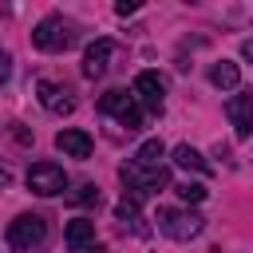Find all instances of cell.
Returning <instances> with one entry per match:
<instances>
[{"label":"cell","mask_w":253,"mask_h":253,"mask_svg":"<svg viewBox=\"0 0 253 253\" xmlns=\"http://www.w3.org/2000/svg\"><path fill=\"white\" fill-rule=\"evenodd\" d=\"M8 245L12 253H40L47 245V221L40 213H20L8 225Z\"/></svg>","instance_id":"6da1fadb"},{"label":"cell","mask_w":253,"mask_h":253,"mask_svg":"<svg viewBox=\"0 0 253 253\" xmlns=\"http://www.w3.org/2000/svg\"><path fill=\"white\" fill-rule=\"evenodd\" d=\"M32 43H36L40 51H67V47L75 43V28H71L63 16H43V20L36 24V32H32Z\"/></svg>","instance_id":"7a4b0ae2"},{"label":"cell","mask_w":253,"mask_h":253,"mask_svg":"<svg viewBox=\"0 0 253 253\" xmlns=\"http://www.w3.org/2000/svg\"><path fill=\"white\" fill-rule=\"evenodd\" d=\"M158 229L166 233V237H174V241H190V237H198L202 229H206V217L202 213H194V210H158Z\"/></svg>","instance_id":"3957f363"},{"label":"cell","mask_w":253,"mask_h":253,"mask_svg":"<svg viewBox=\"0 0 253 253\" xmlns=\"http://www.w3.org/2000/svg\"><path fill=\"white\" fill-rule=\"evenodd\" d=\"M99 111L111 115V119H119V126H126V130H138V126H142V107H138V99L126 95V91H107V95H99Z\"/></svg>","instance_id":"277c9868"},{"label":"cell","mask_w":253,"mask_h":253,"mask_svg":"<svg viewBox=\"0 0 253 253\" xmlns=\"http://www.w3.org/2000/svg\"><path fill=\"white\" fill-rule=\"evenodd\" d=\"M119 178H123L126 194H134V198H146V194H158L162 186H170V170H166V166H162V170H138V166L130 162V166L119 170Z\"/></svg>","instance_id":"5b68a950"},{"label":"cell","mask_w":253,"mask_h":253,"mask_svg":"<svg viewBox=\"0 0 253 253\" xmlns=\"http://www.w3.org/2000/svg\"><path fill=\"white\" fill-rule=\"evenodd\" d=\"M28 190L40 194V198H55V194H63V190H67V174H63V166H55V162H36V166L28 170Z\"/></svg>","instance_id":"8992f818"},{"label":"cell","mask_w":253,"mask_h":253,"mask_svg":"<svg viewBox=\"0 0 253 253\" xmlns=\"http://www.w3.org/2000/svg\"><path fill=\"white\" fill-rule=\"evenodd\" d=\"M130 95L146 107V111H154V115H162V99H166V79L158 75V71H138L134 75V83H130Z\"/></svg>","instance_id":"52a82bcc"},{"label":"cell","mask_w":253,"mask_h":253,"mask_svg":"<svg viewBox=\"0 0 253 253\" xmlns=\"http://www.w3.org/2000/svg\"><path fill=\"white\" fill-rule=\"evenodd\" d=\"M225 119L233 123L237 138H249V130H253V91H241V95L225 99Z\"/></svg>","instance_id":"ba28073f"},{"label":"cell","mask_w":253,"mask_h":253,"mask_svg":"<svg viewBox=\"0 0 253 253\" xmlns=\"http://www.w3.org/2000/svg\"><path fill=\"white\" fill-rule=\"evenodd\" d=\"M36 95H40L43 111H51V115H71V111H75V99H71L59 83H51V79H40V83H36Z\"/></svg>","instance_id":"9c48e42d"},{"label":"cell","mask_w":253,"mask_h":253,"mask_svg":"<svg viewBox=\"0 0 253 253\" xmlns=\"http://www.w3.org/2000/svg\"><path fill=\"white\" fill-rule=\"evenodd\" d=\"M111 55H115V43H111V40H95V43L83 51V75H87V79H99V75L111 67Z\"/></svg>","instance_id":"30bf717a"},{"label":"cell","mask_w":253,"mask_h":253,"mask_svg":"<svg viewBox=\"0 0 253 253\" xmlns=\"http://www.w3.org/2000/svg\"><path fill=\"white\" fill-rule=\"evenodd\" d=\"M55 146L67 154V158H91V134L79 130V126H67L55 134Z\"/></svg>","instance_id":"8fae6325"},{"label":"cell","mask_w":253,"mask_h":253,"mask_svg":"<svg viewBox=\"0 0 253 253\" xmlns=\"http://www.w3.org/2000/svg\"><path fill=\"white\" fill-rule=\"evenodd\" d=\"M63 245H67L71 253H83L87 245H95V221H87V217L67 221V229H63Z\"/></svg>","instance_id":"7c38bea8"},{"label":"cell","mask_w":253,"mask_h":253,"mask_svg":"<svg viewBox=\"0 0 253 253\" xmlns=\"http://www.w3.org/2000/svg\"><path fill=\"white\" fill-rule=\"evenodd\" d=\"M162 154H166L162 138H146V142L134 150V166H138V170H162Z\"/></svg>","instance_id":"4fadbf2b"},{"label":"cell","mask_w":253,"mask_h":253,"mask_svg":"<svg viewBox=\"0 0 253 253\" xmlns=\"http://www.w3.org/2000/svg\"><path fill=\"white\" fill-rule=\"evenodd\" d=\"M237 79H241V71H237V63H229V59H221V63H213V67H210V83H213V87H221V91L237 87Z\"/></svg>","instance_id":"5bb4252c"},{"label":"cell","mask_w":253,"mask_h":253,"mask_svg":"<svg viewBox=\"0 0 253 253\" xmlns=\"http://www.w3.org/2000/svg\"><path fill=\"white\" fill-rule=\"evenodd\" d=\"M174 162L182 166V170H198V174H210V162L190 146V142H182V146H174Z\"/></svg>","instance_id":"9a60e30c"},{"label":"cell","mask_w":253,"mask_h":253,"mask_svg":"<svg viewBox=\"0 0 253 253\" xmlns=\"http://www.w3.org/2000/svg\"><path fill=\"white\" fill-rule=\"evenodd\" d=\"M174 194H178L182 202H202V198H206V186H202V182H178Z\"/></svg>","instance_id":"2e32d148"},{"label":"cell","mask_w":253,"mask_h":253,"mask_svg":"<svg viewBox=\"0 0 253 253\" xmlns=\"http://www.w3.org/2000/svg\"><path fill=\"white\" fill-rule=\"evenodd\" d=\"M71 202H75V206H99V186H83Z\"/></svg>","instance_id":"e0dca14e"},{"label":"cell","mask_w":253,"mask_h":253,"mask_svg":"<svg viewBox=\"0 0 253 253\" xmlns=\"http://www.w3.org/2000/svg\"><path fill=\"white\" fill-rule=\"evenodd\" d=\"M8 71H12V55H8V51H0V83L8 79Z\"/></svg>","instance_id":"ac0fdd59"},{"label":"cell","mask_w":253,"mask_h":253,"mask_svg":"<svg viewBox=\"0 0 253 253\" xmlns=\"http://www.w3.org/2000/svg\"><path fill=\"white\" fill-rule=\"evenodd\" d=\"M134 8H138V0H119V4H115L119 16H126V12H134Z\"/></svg>","instance_id":"d6986e66"},{"label":"cell","mask_w":253,"mask_h":253,"mask_svg":"<svg viewBox=\"0 0 253 253\" xmlns=\"http://www.w3.org/2000/svg\"><path fill=\"white\" fill-rule=\"evenodd\" d=\"M241 55H245V59H249V63H253V36H249V40H245V43H241Z\"/></svg>","instance_id":"ffe728a7"},{"label":"cell","mask_w":253,"mask_h":253,"mask_svg":"<svg viewBox=\"0 0 253 253\" xmlns=\"http://www.w3.org/2000/svg\"><path fill=\"white\" fill-rule=\"evenodd\" d=\"M8 182H12V174H8V170H4V166H0V190H4V186H8Z\"/></svg>","instance_id":"44dd1931"}]
</instances>
